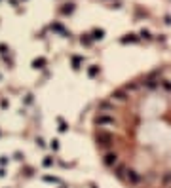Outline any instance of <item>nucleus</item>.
<instances>
[{
	"label": "nucleus",
	"instance_id": "obj_8",
	"mask_svg": "<svg viewBox=\"0 0 171 188\" xmlns=\"http://www.w3.org/2000/svg\"><path fill=\"white\" fill-rule=\"evenodd\" d=\"M122 42H124V44H126V42H137V36L135 34H127L126 38H122Z\"/></svg>",
	"mask_w": 171,
	"mask_h": 188
},
{
	"label": "nucleus",
	"instance_id": "obj_5",
	"mask_svg": "<svg viewBox=\"0 0 171 188\" xmlns=\"http://www.w3.org/2000/svg\"><path fill=\"white\" fill-rule=\"evenodd\" d=\"M126 173H127V179L131 181V182H139V177H137L135 171H126Z\"/></svg>",
	"mask_w": 171,
	"mask_h": 188
},
{
	"label": "nucleus",
	"instance_id": "obj_14",
	"mask_svg": "<svg viewBox=\"0 0 171 188\" xmlns=\"http://www.w3.org/2000/svg\"><path fill=\"white\" fill-rule=\"evenodd\" d=\"M97 72H99V69H97V67H91V69H90V76H95Z\"/></svg>",
	"mask_w": 171,
	"mask_h": 188
},
{
	"label": "nucleus",
	"instance_id": "obj_1",
	"mask_svg": "<svg viewBox=\"0 0 171 188\" xmlns=\"http://www.w3.org/2000/svg\"><path fill=\"white\" fill-rule=\"evenodd\" d=\"M95 124L99 125V127H107V125H114L116 122H114L112 116H107V114H101V116L95 118Z\"/></svg>",
	"mask_w": 171,
	"mask_h": 188
},
{
	"label": "nucleus",
	"instance_id": "obj_2",
	"mask_svg": "<svg viewBox=\"0 0 171 188\" xmlns=\"http://www.w3.org/2000/svg\"><path fill=\"white\" fill-rule=\"evenodd\" d=\"M112 141H114V137L110 133H99V135H97V143H99L101 146H108Z\"/></svg>",
	"mask_w": 171,
	"mask_h": 188
},
{
	"label": "nucleus",
	"instance_id": "obj_12",
	"mask_svg": "<svg viewBox=\"0 0 171 188\" xmlns=\"http://www.w3.org/2000/svg\"><path fill=\"white\" fill-rule=\"evenodd\" d=\"M44 165H46V167H51V165H53V160H51V158H46V160H44Z\"/></svg>",
	"mask_w": 171,
	"mask_h": 188
},
{
	"label": "nucleus",
	"instance_id": "obj_16",
	"mask_svg": "<svg viewBox=\"0 0 171 188\" xmlns=\"http://www.w3.org/2000/svg\"><path fill=\"white\" fill-rule=\"evenodd\" d=\"M101 108H103V110H108V108H110V104H108V103H103Z\"/></svg>",
	"mask_w": 171,
	"mask_h": 188
},
{
	"label": "nucleus",
	"instance_id": "obj_19",
	"mask_svg": "<svg viewBox=\"0 0 171 188\" xmlns=\"http://www.w3.org/2000/svg\"><path fill=\"white\" fill-rule=\"evenodd\" d=\"M93 188H95V186H93Z\"/></svg>",
	"mask_w": 171,
	"mask_h": 188
},
{
	"label": "nucleus",
	"instance_id": "obj_6",
	"mask_svg": "<svg viewBox=\"0 0 171 188\" xmlns=\"http://www.w3.org/2000/svg\"><path fill=\"white\" fill-rule=\"evenodd\" d=\"M105 36V30H93V40H101Z\"/></svg>",
	"mask_w": 171,
	"mask_h": 188
},
{
	"label": "nucleus",
	"instance_id": "obj_17",
	"mask_svg": "<svg viewBox=\"0 0 171 188\" xmlns=\"http://www.w3.org/2000/svg\"><path fill=\"white\" fill-rule=\"evenodd\" d=\"M51 148H53V150H57V148H59V144H57V141H51Z\"/></svg>",
	"mask_w": 171,
	"mask_h": 188
},
{
	"label": "nucleus",
	"instance_id": "obj_3",
	"mask_svg": "<svg viewBox=\"0 0 171 188\" xmlns=\"http://www.w3.org/2000/svg\"><path fill=\"white\" fill-rule=\"evenodd\" d=\"M103 161H105V165H108V167H114V165H116L118 164V154L116 152H108L107 156H105V160H103Z\"/></svg>",
	"mask_w": 171,
	"mask_h": 188
},
{
	"label": "nucleus",
	"instance_id": "obj_7",
	"mask_svg": "<svg viewBox=\"0 0 171 188\" xmlns=\"http://www.w3.org/2000/svg\"><path fill=\"white\" fill-rule=\"evenodd\" d=\"M112 97H116V101H126V93L124 91H116Z\"/></svg>",
	"mask_w": 171,
	"mask_h": 188
},
{
	"label": "nucleus",
	"instance_id": "obj_13",
	"mask_svg": "<svg viewBox=\"0 0 171 188\" xmlns=\"http://www.w3.org/2000/svg\"><path fill=\"white\" fill-rule=\"evenodd\" d=\"M59 125H61V127H59L61 131H67V124H65V122H63V120H61V118H59Z\"/></svg>",
	"mask_w": 171,
	"mask_h": 188
},
{
	"label": "nucleus",
	"instance_id": "obj_15",
	"mask_svg": "<svg viewBox=\"0 0 171 188\" xmlns=\"http://www.w3.org/2000/svg\"><path fill=\"white\" fill-rule=\"evenodd\" d=\"M141 36H143V38H147V40H148V38H150V33H148V30H143V33H141Z\"/></svg>",
	"mask_w": 171,
	"mask_h": 188
},
{
	"label": "nucleus",
	"instance_id": "obj_18",
	"mask_svg": "<svg viewBox=\"0 0 171 188\" xmlns=\"http://www.w3.org/2000/svg\"><path fill=\"white\" fill-rule=\"evenodd\" d=\"M0 51H2V53H6V46H4V44H0Z\"/></svg>",
	"mask_w": 171,
	"mask_h": 188
},
{
	"label": "nucleus",
	"instance_id": "obj_9",
	"mask_svg": "<svg viewBox=\"0 0 171 188\" xmlns=\"http://www.w3.org/2000/svg\"><path fill=\"white\" fill-rule=\"evenodd\" d=\"M124 173H126V169H124L122 165H118V169H116V175L120 177V179H124Z\"/></svg>",
	"mask_w": 171,
	"mask_h": 188
},
{
	"label": "nucleus",
	"instance_id": "obj_4",
	"mask_svg": "<svg viewBox=\"0 0 171 188\" xmlns=\"http://www.w3.org/2000/svg\"><path fill=\"white\" fill-rule=\"evenodd\" d=\"M44 65H46V59H44V57H40V59H34V61H33V67H34V69H44Z\"/></svg>",
	"mask_w": 171,
	"mask_h": 188
},
{
	"label": "nucleus",
	"instance_id": "obj_10",
	"mask_svg": "<svg viewBox=\"0 0 171 188\" xmlns=\"http://www.w3.org/2000/svg\"><path fill=\"white\" fill-rule=\"evenodd\" d=\"M44 181L46 182H59V179H55V177H48V175L44 177Z\"/></svg>",
	"mask_w": 171,
	"mask_h": 188
},
{
	"label": "nucleus",
	"instance_id": "obj_11",
	"mask_svg": "<svg viewBox=\"0 0 171 188\" xmlns=\"http://www.w3.org/2000/svg\"><path fill=\"white\" fill-rule=\"evenodd\" d=\"M72 10H74V8H72V4H67V8H63V13H70Z\"/></svg>",
	"mask_w": 171,
	"mask_h": 188
}]
</instances>
